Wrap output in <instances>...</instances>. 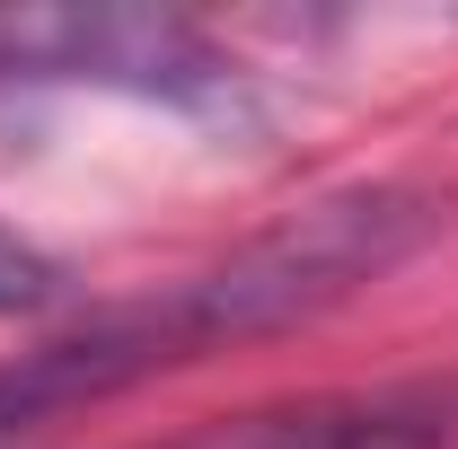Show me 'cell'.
<instances>
[{
  "label": "cell",
  "instance_id": "cell-1",
  "mask_svg": "<svg viewBox=\"0 0 458 449\" xmlns=\"http://www.w3.org/2000/svg\"><path fill=\"white\" fill-rule=\"evenodd\" d=\"M450 221L441 194L423 185H344V194H318L309 212L256 229L247 247H229L221 265L203 274H176L141 300H123L106 318L71 326V335L36 343L27 361L0 370V449L45 432L54 414H80L98 396H123L159 370H185L221 343H256L283 335L300 318H327L352 291L388 282Z\"/></svg>",
  "mask_w": 458,
  "mask_h": 449
},
{
  "label": "cell",
  "instance_id": "cell-2",
  "mask_svg": "<svg viewBox=\"0 0 458 449\" xmlns=\"http://www.w3.org/2000/svg\"><path fill=\"white\" fill-rule=\"evenodd\" d=\"M0 80L123 89L159 106H238V62L168 9H0Z\"/></svg>",
  "mask_w": 458,
  "mask_h": 449
},
{
  "label": "cell",
  "instance_id": "cell-3",
  "mask_svg": "<svg viewBox=\"0 0 458 449\" xmlns=\"http://www.w3.org/2000/svg\"><path fill=\"white\" fill-rule=\"evenodd\" d=\"M185 449H441V423L405 405H309V414H256Z\"/></svg>",
  "mask_w": 458,
  "mask_h": 449
},
{
  "label": "cell",
  "instance_id": "cell-4",
  "mask_svg": "<svg viewBox=\"0 0 458 449\" xmlns=\"http://www.w3.org/2000/svg\"><path fill=\"white\" fill-rule=\"evenodd\" d=\"M54 291H62L54 256H45V247H27L18 229H0V318H27V309H45Z\"/></svg>",
  "mask_w": 458,
  "mask_h": 449
}]
</instances>
